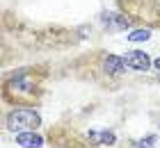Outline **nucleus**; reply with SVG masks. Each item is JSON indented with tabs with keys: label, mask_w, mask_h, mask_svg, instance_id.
Here are the masks:
<instances>
[{
	"label": "nucleus",
	"mask_w": 160,
	"mask_h": 148,
	"mask_svg": "<svg viewBox=\"0 0 160 148\" xmlns=\"http://www.w3.org/2000/svg\"><path fill=\"white\" fill-rule=\"evenodd\" d=\"M48 148H130L119 132L110 125H92L85 121V114L64 116L60 121L46 125Z\"/></svg>",
	"instance_id": "1"
},
{
	"label": "nucleus",
	"mask_w": 160,
	"mask_h": 148,
	"mask_svg": "<svg viewBox=\"0 0 160 148\" xmlns=\"http://www.w3.org/2000/svg\"><path fill=\"white\" fill-rule=\"evenodd\" d=\"M64 71H67V75L80 80V82H89L103 91H119L130 69L123 55H117L105 48H92L87 53L71 57L64 64Z\"/></svg>",
	"instance_id": "2"
},
{
	"label": "nucleus",
	"mask_w": 160,
	"mask_h": 148,
	"mask_svg": "<svg viewBox=\"0 0 160 148\" xmlns=\"http://www.w3.org/2000/svg\"><path fill=\"white\" fill-rule=\"evenodd\" d=\"M53 78V66L46 62L16 66L2 73L0 80V98L7 107H41L48 93V82Z\"/></svg>",
	"instance_id": "3"
},
{
	"label": "nucleus",
	"mask_w": 160,
	"mask_h": 148,
	"mask_svg": "<svg viewBox=\"0 0 160 148\" xmlns=\"http://www.w3.org/2000/svg\"><path fill=\"white\" fill-rule=\"evenodd\" d=\"M114 7L135 27L160 30V0H114Z\"/></svg>",
	"instance_id": "4"
},
{
	"label": "nucleus",
	"mask_w": 160,
	"mask_h": 148,
	"mask_svg": "<svg viewBox=\"0 0 160 148\" xmlns=\"http://www.w3.org/2000/svg\"><path fill=\"white\" fill-rule=\"evenodd\" d=\"M43 128V116L39 107H7L2 105V132L5 135H16V132H28V130H41Z\"/></svg>",
	"instance_id": "5"
},
{
	"label": "nucleus",
	"mask_w": 160,
	"mask_h": 148,
	"mask_svg": "<svg viewBox=\"0 0 160 148\" xmlns=\"http://www.w3.org/2000/svg\"><path fill=\"white\" fill-rule=\"evenodd\" d=\"M123 59H126L128 69L137 71V73H147V71L153 69V57L149 53H144V50H128V53L123 55Z\"/></svg>",
	"instance_id": "6"
},
{
	"label": "nucleus",
	"mask_w": 160,
	"mask_h": 148,
	"mask_svg": "<svg viewBox=\"0 0 160 148\" xmlns=\"http://www.w3.org/2000/svg\"><path fill=\"white\" fill-rule=\"evenodd\" d=\"M14 141L23 148H41L46 144V135H39V130H28V132H16Z\"/></svg>",
	"instance_id": "7"
},
{
	"label": "nucleus",
	"mask_w": 160,
	"mask_h": 148,
	"mask_svg": "<svg viewBox=\"0 0 160 148\" xmlns=\"http://www.w3.org/2000/svg\"><path fill=\"white\" fill-rule=\"evenodd\" d=\"M158 144V135H149V137H144V139H133L130 141V148H156Z\"/></svg>",
	"instance_id": "8"
},
{
	"label": "nucleus",
	"mask_w": 160,
	"mask_h": 148,
	"mask_svg": "<svg viewBox=\"0 0 160 148\" xmlns=\"http://www.w3.org/2000/svg\"><path fill=\"white\" fill-rule=\"evenodd\" d=\"M149 36H151V30L149 27H137L133 34H128V39L130 41H147Z\"/></svg>",
	"instance_id": "9"
},
{
	"label": "nucleus",
	"mask_w": 160,
	"mask_h": 148,
	"mask_svg": "<svg viewBox=\"0 0 160 148\" xmlns=\"http://www.w3.org/2000/svg\"><path fill=\"white\" fill-rule=\"evenodd\" d=\"M153 69L160 73V55H158V57H153Z\"/></svg>",
	"instance_id": "10"
},
{
	"label": "nucleus",
	"mask_w": 160,
	"mask_h": 148,
	"mask_svg": "<svg viewBox=\"0 0 160 148\" xmlns=\"http://www.w3.org/2000/svg\"><path fill=\"white\" fill-rule=\"evenodd\" d=\"M158 128H160V116H158Z\"/></svg>",
	"instance_id": "11"
}]
</instances>
